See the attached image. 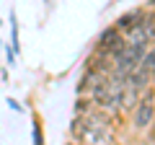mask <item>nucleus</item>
<instances>
[{"instance_id": "1", "label": "nucleus", "mask_w": 155, "mask_h": 145, "mask_svg": "<svg viewBox=\"0 0 155 145\" xmlns=\"http://www.w3.org/2000/svg\"><path fill=\"white\" fill-rule=\"evenodd\" d=\"M70 140H75L80 145H119L116 119L101 109H91L88 114L72 119Z\"/></svg>"}, {"instance_id": "2", "label": "nucleus", "mask_w": 155, "mask_h": 145, "mask_svg": "<svg viewBox=\"0 0 155 145\" xmlns=\"http://www.w3.org/2000/svg\"><path fill=\"white\" fill-rule=\"evenodd\" d=\"M155 122V86L142 93L132 112H129V130L132 132H147Z\"/></svg>"}, {"instance_id": "3", "label": "nucleus", "mask_w": 155, "mask_h": 145, "mask_svg": "<svg viewBox=\"0 0 155 145\" xmlns=\"http://www.w3.org/2000/svg\"><path fill=\"white\" fill-rule=\"evenodd\" d=\"M122 47H124V34L119 31V29L111 23V26H106L104 31L98 34V42H96V49H101V52H106L109 57H114L116 52H122Z\"/></svg>"}, {"instance_id": "4", "label": "nucleus", "mask_w": 155, "mask_h": 145, "mask_svg": "<svg viewBox=\"0 0 155 145\" xmlns=\"http://www.w3.org/2000/svg\"><path fill=\"white\" fill-rule=\"evenodd\" d=\"M145 13H147V8H145V5H142V8H132V11H124L122 16H116L114 26L119 29L122 34H127L129 29H134V26H137V23L145 18Z\"/></svg>"}, {"instance_id": "5", "label": "nucleus", "mask_w": 155, "mask_h": 145, "mask_svg": "<svg viewBox=\"0 0 155 145\" xmlns=\"http://www.w3.org/2000/svg\"><path fill=\"white\" fill-rule=\"evenodd\" d=\"M31 143H34V145H47V140H44V127H41L39 114H34V119H31Z\"/></svg>"}, {"instance_id": "6", "label": "nucleus", "mask_w": 155, "mask_h": 145, "mask_svg": "<svg viewBox=\"0 0 155 145\" xmlns=\"http://www.w3.org/2000/svg\"><path fill=\"white\" fill-rule=\"evenodd\" d=\"M140 67H142V70H147L150 75L155 78V42L147 47V52H145V57H142V65H140Z\"/></svg>"}, {"instance_id": "7", "label": "nucleus", "mask_w": 155, "mask_h": 145, "mask_svg": "<svg viewBox=\"0 0 155 145\" xmlns=\"http://www.w3.org/2000/svg\"><path fill=\"white\" fill-rule=\"evenodd\" d=\"M11 49L16 55H21V42H18V21H16V13L11 11Z\"/></svg>"}, {"instance_id": "8", "label": "nucleus", "mask_w": 155, "mask_h": 145, "mask_svg": "<svg viewBox=\"0 0 155 145\" xmlns=\"http://www.w3.org/2000/svg\"><path fill=\"white\" fill-rule=\"evenodd\" d=\"M8 106H11L13 112H23V106H21V104H18V101H16V99H8Z\"/></svg>"}, {"instance_id": "9", "label": "nucleus", "mask_w": 155, "mask_h": 145, "mask_svg": "<svg viewBox=\"0 0 155 145\" xmlns=\"http://www.w3.org/2000/svg\"><path fill=\"white\" fill-rule=\"evenodd\" d=\"M65 145H80V143H75V140H67V143Z\"/></svg>"}, {"instance_id": "10", "label": "nucleus", "mask_w": 155, "mask_h": 145, "mask_svg": "<svg viewBox=\"0 0 155 145\" xmlns=\"http://www.w3.org/2000/svg\"><path fill=\"white\" fill-rule=\"evenodd\" d=\"M0 23H3V21H0ZM0 44H3V39H0Z\"/></svg>"}]
</instances>
